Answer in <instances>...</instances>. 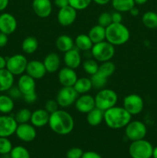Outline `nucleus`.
I'll return each mask as SVG.
<instances>
[{
    "label": "nucleus",
    "mask_w": 157,
    "mask_h": 158,
    "mask_svg": "<svg viewBox=\"0 0 157 158\" xmlns=\"http://www.w3.org/2000/svg\"><path fill=\"white\" fill-rule=\"evenodd\" d=\"M48 124L56 134L67 135L73 131L75 122L69 113L63 110H58L50 114Z\"/></svg>",
    "instance_id": "1"
},
{
    "label": "nucleus",
    "mask_w": 157,
    "mask_h": 158,
    "mask_svg": "<svg viewBox=\"0 0 157 158\" xmlns=\"http://www.w3.org/2000/svg\"><path fill=\"white\" fill-rule=\"evenodd\" d=\"M132 120V115L123 106H115L104 111V122L113 130L125 127Z\"/></svg>",
    "instance_id": "2"
},
{
    "label": "nucleus",
    "mask_w": 157,
    "mask_h": 158,
    "mask_svg": "<svg viewBox=\"0 0 157 158\" xmlns=\"http://www.w3.org/2000/svg\"><path fill=\"white\" fill-rule=\"evenodd\" d=\"M130 32L122 23H112L106 28V40L115 46H122L129 41Z\"/></svg>",
    "instance_id": "3"
},
{
    "label": "nucleus",
    "mask_w": 157,
    "mask_h": 158,
    "mask_svg": "<svg viewBox=\"0 0 157 158\" xmlns=\"http://www.w3.org/2000/svg\"><path fill=\"white\" fill-rule=\"evenodd\" d=\"M95 107L104 112L109 108L116 106L118 95L113 89L103 88L99 89L95 96Z\"/></svg>",
    "instance_id": "4"
},
{
    "label": "nucleus",
    "mask_w": 157,
    "mask_h": 158,
    "mask_svg": "<svg viewBox=\"0 0 157 158\" xmlns=\"http://www.w3.org/2000/svg\"><path fill=\"white\" fill-rule=\"evenodd\" d=\"M90 51L94 60L100 63L111 60L115 55V47L106 40L93 44Z\"/></svg>",
    "instance_id": "5"
},
{
    "label": "nucleus",
    "mask_w": 157,
    "mask_h": 158,
    "mask_svg": "<svg viewBox=\"0 0 157 158\" xmlns=\"http://www.w3.org/2000/svg\"><path fill=\"white\" fill-rule=\"evenodd\" d=\"M153 146L145 139L132 141L129 145V153L132 158H151Z\"/></svg>",
    "instance_id": "6"
},
{
    "label": "nucleus",
    "mask_w": 157,
    "mask_h": 158,
    "mask_svg": "<svg viewBox=\"0 0 157 158\" xmlns=\"http://www.w3.org/2000/svg\"><path fill=\"white\" fill-rule=\"evenodd\" d=\"M147 134V127L140 120H131L125 127V135L131 141L144 139Z\"/></svg>",
    "instance_id": "7"
},
{
    "label": "nucleus",
    "mask_w": 157,
    "mask_h": 158,
    "mask_svg": "<svg viewBox=\"0 0 157 158\" xmlns=\"http://www.w3.org/2000/svg\"><path fill=\"white\" fill-rule=\"evenodd\" d=\"M26 57L22 54H14L6 58V69L14 76H21L26 72L28 64Z\"/></svg>",
    "instance_id": "8"
},
{
    "label": "nucleus",
    "mask_w": 157,
    "mask_h": 158,
    "mask_svg": "<svg viewBox=\"0 0 157 158\" xmlns=\"http://www.w3.org/2000/svg\"><path fill=\"white\" fill-rule=\"evenodd\" d=\"M78 95L73 86H62L57 94L56 101L60 107H69L75 103Z\"/></svg>",
    "instance_id": "9"
},
{
    "label": "nucleus",
    "mask_w": 157,
    "mask_h": 158,
    "mask_svg": "<svg viewBox=\"0 0 157 158\" xmlns=\"http://www.w3.org/2000/svg\"><path fill=\"white\" fill-rule=\"evenodd\" d=\"M123 106L132 116L137 115L143 110L144 101L143 99L138 94H129L123 99Z\"/></svg>",
    "instance_id": "10"
},
{
    "label": "nucleus",
    "mask_w": 157,
    "mask_h": 158,
    "mask_svg": "<svg viewBox=\"0 0 157 158\" xmlns=\"http://www.w3.org/2000/svg\"><path fill=\"white\" fill-rule=\"evenodd\" d=\"M18 123L15 117L9 114L0 116V137H9L16 131Z\"/></svg>",
    "instance_id": "11"
},
{
    "label": "nucleus",
    "mask_w": 157,
    "mask_h": 158,
    "mask_svg": "<svg viewBox=\"0 0 157 158\" xmlns=\"http://www.w3.org/2000/svg\"><path fill=\"white\" fill-rule=\"evenodd\" d=\"M15 134L20 140L26 143L33 141L37 135L35 127L29 123L18 124Z\"/></svg>",
    "instance_id": "12"
},
{
    "label": "nucleus",
    "mask_w": 157,
    "mask_h": 158,
    "mask_svg": "<svg viewBox=\"0 0 157 158\" xmlns=\"http://www.w3.org/2000/svg\"><path fill=\"white\" fill-rule=\"evenodd\" d=\"M77 17V10L69 6L59 9L57 14L58 23L62 26H69L75 23Z\"/></svg>",
    "instance_id": "13"
},
{
    "label": "nucleus",
    "mask_w": 157,
    "mask_h": 158,
    "mask_svg": "<svg viewBox=\"0 0 157 158\" xmlns=\"http://www.w3.org/2000/svg\"><path fill=\"white\" fill-rule=\"evenodd\" d=\"M18 23L13 15L9 12H3L0 14V32L11 35L17 29Z\"/></svg>",
    "instance_id": "14"
},
{
    "label": "nucleus",
    "mask_w": 157,
    "mask_h": 158,
    "mask_svg": "<svg viewBox=\"0 0 157 158\" xmlns=\"http://www.w3.org/2000/svg\"><path fill=\"white\" fill-rule=\"evenodd\" d=\"M74 104L77 111L87 114L95 107V97L88 94H81V96L77 97Z\"/></svg>",
    "instance_id": "15"
},
{
    "label": "nucleus",
    "mask_w": 157,
    "mask_h": 158,
    "mask_svg": "<svg viewBox=\"0 0 157 158\" xmlns=\"http://www.w3.org/2000/svg\"><path fill=\"white\" fill-rule=\"evenodd\" d=\"M32 7L34 13L42 19L49 17L52 11V4L51 0H33Z\"/></svg>",
    "instance_id": "16"
},
{
    "label": "nucleus",
    "mask_w": 157,
    "mask_h": 158,
    "mask_svg": "<svg viewBox=\"0 0 157 158\" xmlns=\"http://www.w3.org/2000/svg\"><path fill=\"white\" fill-rule=\"evenodd\" d=\"M26 73V74L30 76L35 80H39L45 77L47 71H46L43 62L34 60L28 62Z\"/></svg>",
    "instance_id": "17"
},
{
    "label": "nucleus",
    "mask_w": 157,
    "mask_h": 158,
    "mask_svg": "<svg viewBox=\"0 0 157 158\" xmlns=\"http://www.w3.org/2000/svg\"><path fill=\"white\" fill-rule=\"evenodd\" d=\"M58 79L62 86H73L78 79V76L75 69L66 66L59 69Z\"/></svg>",
    "instance_id": "18"
},
{
    "label": "nucleus",
    "mask_w": 157,
    "mask_h": 158,
    "mask_svg": "<svg viewBox=\"0 0 157 158\" xmlns=\"http://www.w3.org/2000/svg\"><path fill=\"white\" fill-rule=\"evenodd\" d=\"M17 86L23 96L34 93L35 92V88H36L35 80L28 74L23 73L18 79Z\"/></svg>",
    "instance_id": "19"
},
{
    "label": "nucleus",
    "mask_w": 157,
    "mask_h": 158,
    "mask_svg": "<svg viewBox=\"0 0 157 158\" xmlns=\"http://www.w3.org/2000/svg\"><path fill=\"white\" fill-rule=\"evenodd\" d=\"M63 61L67 67L75 69L81 65L82 57L78 49L74 47L73 49L67 51L64 53Z\"/></svg>",
    "instance_id": "20"
},
{
    "label": "nucleus",
    "mask_w": 157,
    "mask_h": 158,
    "mask_svg": "<svg viewBox=\"0 0 157 158\" xmlns=\"http://www.w3.org/2000/svg\"><path fill=\"white\" fill-rule=\"evenodd\" d=\"M49 116L45 109H37L32 113L30 122L35 127H42L49 123Z\"/></svg>",
    "instance_id": "21"
},
{
    "label": "nucleus",
    "mask_w": 157,
    "mask_h": 158,
    "mask_svg": "<svg viewBox=\"0 0 157 158\" xmlns=\"http://www.w3.org/2000/svg\"><path fill=\"white\" fill-rule=\"evenodd\" d=\"M43 63H44L47 73H53L59 69L60 65H61V59L56 52H50L45 57Z\"/></svg>",
    "instance_id": "22"
},
{
    "label": "nucleus",
    "mask_w": 157,
    "mask_h": 158,
    "mask_svg": "<svg viewBox=\"0 0 157 158\" xmlns=\"http://www.w3.org/2000/svg\"><path fill=\"white\" fill-rule=\"evenodd\" d=\"M15 76L11 73L6 68L0 69V93L7 92L13 86Z\"/></svg>",
    "instance_id": "23"
},
{
    "label": "nucleus",
    "mask_w": 157,
    "mask_h": 158,
    "mask_svg": "<svg viewBox=\"0 0 157 158\" xmlns=\"http://www.w3.org/2000/svg\"><path fill=\"white\" fill-rule=\"evenodd\" d=\"M55 46L62 52H66L75 47L74 40L69 35H59L55 41Z\"/></svg>",
    "instance_id": "24"
},
{
    "label": "nucleus",
    "mask_w": 157,
    "mask_h": 158,
    "mask_svg": "<svg viewBox=\"0 0 157 158\" xmlns=\"http://www.w3.org/2000/svg\"><path fill=\"white\" fill-rule=\"evenodd\" d=\"M74 43L76 49L78 50L88 52L90 51L93 46V43L88 35V34H79L74 40Z\"/></svg>",
    "instance_id": "25"
},
{
    "label": "nucleus",
    "mask_w": 157,
    "mask_h": 158,
    "mask_svg": "<svg viewBox=\"0 0 157 158\" xmlns=\"http://www.w3.org/2000/svg\"><path fill=\"white\" fill-rule=\"evenodd\" d=\"M88 35L93 44L104 41L106 40V28L99 24L95 25L89 29Z\"/></svg>",
    "instance_id": "26"
},
{
    "label": "nucleus",
    "mask_w": 157,
    "mask_h": 158,
    "mask_svg": "<svg viewBox=\"0 0 157 158\" xmlns=\"http://www.w3.org/2000/svg\"><path fill=\"white\" fill-rule=\"evenodd\" d=\"M103 120H104V112L96 107L88 113L86 116V121L92 127L99 126L101 124Z\"/></svg>",
    "instance_id": "27"
},
{
    "label": "nucleus",
    "mask_w": 157,
    "mask_h": 158,
    "mask_svg": "<svg viewBox=\"0 0 157 158\" xmlns=\"http://www.w3.org/2000/svg\"><path fill=\"white\" fill-rule=\"evenodd\" d=\"M15 107L14 100L8 94H0V113L2 114H9Z\"/></svg>",
    "instance_id": "28"
},
{
    "label": "nucleus",
    "mask_w": 157,
    "mask_h": 158,
    "mask_svg": "<svg viewBox=\"0 0 157 158\" xmlns=\"http://www.w3.org/2000/svg\"><path fill=\"white\" fill-rule=\"evenodd\" d=\"M78 94H88L92 88L91 79L87 77H81L77 79L76 82L73 86Z\"/></svg>",
    "instance_id": "29"
},
{
    "label": "nucleus",
    "mask_w": 157,
    "mask_h": 158,
    "mask_svg": "<svg viewBox=\"0 0 157 158\" xmlns=\"http://www.w3.org/2000/svg\"><path fill=\"white\" fill-rule=\"evenodd\" d=\"M38 42L34 36H27L22 43V49L26 54H32L38 49Z\"/></svg>",
    "instance_id": "30"
},
{
    "label": "nucleus",
    "mask_w": 157,
    "mask_h": 158,
    "mask_svg": "<svg viewBox=\"0 0 157 158\" xmlns=\"http://www.w3.org/2000/svg\"><path fill=\"white\" fill-rule=\"evenodd\" d=\"M112 6L115 11L119 12H129L135 5L134 0H111Z\"/></svg>",
    "instance_id": "31"
},
{
    "label": "nucleus",
    "mask_w": 157,
    "mask_h": 158,
    "mask_svg": "<svg viewBox=\"0 0 157 158\" xmlns=\"http://www.w3.org/2000/svg\"><path fill=\"white\" fill-rule=\"evenodd\" d=\"M142 22L148 29H157V13L153 11L146 12L142 16Z\"/></svg>",
    "instance_id": "32"
},
{
    "label": "nucleus",
    "mask_w": 157,
    "mask_h": 158,
    "mask_svg": "<svg viewBox=\"0 0 157 158\" xmlns=\"http://www.w3.org/2000/svg\"><path fill=\"white\" fill-rule=\"evenodd\" d=\"M115 65L114 64V63L109 60V61L103 62V63H102L101 65H99L97 73L108 79L115 73Z\"/></svg>",
    "instance_id": "33"
},
{
    "label": "nucleus",
    "mask_w": 157,
    "mask_h": 158,
    "mask_svg": "<svg viewBox=\"0 0 157 158\" xmlns=\"http://www.w3.org/2000/svg\"><path fill=\"white\" fill-rule=\"evenodd\" d=\"M99 66V65L98 64V62L94 59H88L83 63V69L90 76L94 75L98 72Z\"/></svg>",
    "instance_id": "34"
},
{
    "label": "nucleus",
    "mask_w": 157,
    "mask_h": 158,
    "mask_svg": "<svg viewBox=\"0 0 157 158\" xmlns=\"http://www.w3.org/2000/svg\"><path fill=\"white\" fill-rule=\"evenodd\" d=\"M31 116H32V112L29 109H27V108H22V109H20L15 114L14 117H15V120L18 123V124H20V123H29L30 121Z\"/></svg>",
    "instance_id": "35"
},
{
    "label": "nucleus",
    "mask_w": 157,
    "mask_h": 158,
    "mask_svg": "<svg viewBox=\"0 0 157 158\" xmlns=\"http://www.w3.org/2000/svg\"><path fill=\"white\" fill-rule=\"evenodd\" d=\"M91 82H92V87L95 89H102L106 86V83H107V78L103 77L100 75L99 73H96L94 75L91 76Z\"/></svg>",
    "instance_id": "36"
},
{
    "label": "nucleus",
    "mask_w": 157,
    "mask_h": 158,
    "mask_svg": "<svg viewBox=\"0 0 157 158\" xmlns=\"http://www.w3.org/2000/svg\"><path fill=\"white\" fill-rule=\"evenodd\" d=\"M11 158H30L29 151L23 146H15L10 152Z\"/></svg>",
    "instance_id": "37"
},
{
    "label": "nucleus",
    "mask_w": 157,
    "mask_h": 158,
    "mask_svg": "<svg viewBox=\"0 0 157 158\" xmlns=\"http://www.w3.org/2000/svg\"><path fill=\"white\" fill-rule=\"evenodd\" d=\"M92 0H69V6L77 11L84 10L90 6Z\"/></svg>",
    "instance_id": "38"
},
{
    "label": "nucleus",
    "mask_w": 157,
    "mask_h": 158,
    "mask_svg": "<svg viewBox=\"0 0 157 158\" xmlns=\"http://www.w3.org/2000/svg\"><path fill=\"white\" fill-rule=\"evenodd\" d=\"M12 143L9 137H0V154H10Z\"/></svg>",
    "instance_id": "39"
},
{
    "label": "nucleus",
    "mask_w": 157,
    "mask_h": 158,
    "mask_svg": "<svg viewBox=\"0 0 157 158\" xmlns=\"http://www.w3.org/2000/svg\"><path fill=\"white\" fill-rule=\"evenodd\" d=\"M112 23V15L109 12H102L98 17V24L106 28Z\"/></svg>",
    "instance_id": "40"
},
{
    "label": "nucleus",
    "mask_w": 157,
    "mask_h": 158,
    "mask_svg": "<svg viewBox=\"0 0 157 158\" xmlns=\"http://www.w3.org/2000/svg\"><path fill=\"white\" fill-rule=\"evenodd\" d=\"M58 107H59V106H58L56 100H49L46 102V103H45L44 109L46 110L49 114H52V113L55 112L56 110H58Z\"/></svg>",
    "instance_id": "41"
},
{
    "label": "nucleus",
    "mask_w": 157,
    "mask_h": 158,
    "mask_svg": "<svg viewBox=\"0 0 157 158\" xmlns=\"http://www.w3.org/2000/svg\"><path fill=\"white\" fill-rule=\"evenodd\" d=\"M83 151L79 148H70L66 153V158H81Z\"/></svg>",
    "instance_id": "42"
},
{
    "label": "nucleus",
    "mask_w": 157,
    "mask_h": 158,
    "mask_svg": "<svg viewBox=\"0 0 157 158\" xmlns=\"http://www.w3.org/2000/svg\"><path fill=\"white\" fill-rule=\"evenodd\" d=\"M8 92V95L10 97H12L13 100H18L21 97H23V95L22 94L21 91L18 88V86H12Z\"/></svg>",
    "instance_id": "43"
},
{
    "label": "nucleus",
    "mask_w": 157,
    "mask_h": 158,
    "mask_svg": "<svg viewBox=\"0 0 157 158\" xmlns=\"http://www.w3.org/2000/svg\"><path fill=\"white\" fill-rule=\"evenodd\" d=\"M23 99H24L25 102L27 103L32 104V103H35L37 100V94L36 93H31L29 94H26V95L23 96Z\"/></svg>",
    "instance_id": "44"
},
{
    "label": "nucleus",
    "mask_w": 157,
    "mask_h": 158,
    "mask_svg": "<svg viewBox=\"0 0 157 158\" xmlns=\"http://www.w3.org/2000/svg\"><path fill=\"white\" fill-rule=\"evenodd\" d=\"M81 158H103L99 154L95 151H86L83 153Z\"/></svg>",
    "instance_id": "45"
},
{
    "label": "nucleus",
    "mask_w": 157,
    "mask_h": 158,
    "mask_svg": "<svg viewBox=\"0 0 157 158\" xmlns=\"http://www.w3.org/2000/svg\"><path fill=\"white\" fill-rule=\"evenodd\" d=\"M111 15H112V23H122V21H123V16H122L121 12L115 11V12H114Z\"/></svg>",
    "instance_id": "46"
},
{
    "label": "nucleus",
    "mask_w": 157,
    "mask_h": 158,
    "mask_svg": "<svg viewBox=\"0 0 157 158\" xmlns=\"http://www.w3.org/2000/svg\"><path fill=\"white\" fill-rule=\"evenodd\" d=\"M9 42V37L8 35L0 32V48H3L7 45Z\"/></svg>",
    "instance_id": "47"
},
{
    "label": "nucleus",
    "mask_w": 157,
    "mask_h": 158,
    "mask_svg": "<svg viewBox=\"0 0 157 158\" xmlns=\"http://www.w3.org/2000/svg\"><path fill=\"white\" fill-rule=\"evenodd\" d=\"M54 4L58 9H62V8L69 6V0H55L54 1Z\"/></svg>",
    "instance_id": "48"
},
{
    "label": "nucleus",
    "mask_w": 157,
    "mask_h": 158,
    "mask_svg": "<svg viewBox=\"0 0 157 158\" xmlns=\"http://www.w3.org/2000/svg\"><path fill=\"white\" fill-rule=\"evenodd\" d=\"M9 0H0V12L4 11L8 7Z\"/></svg>",
    "instance_id": "49"
},
{
    "label": "nucleus",
    "mask_w": 157,
    "mask_h": 158,
    "mask_svg": "<svg viewBox=\"0 0 157 158\" xmlns=\"http://www.w3.org/2000/svg\"><path fill=\"white\" fill-rule=\"evenodd\" d=\"M129 13H130V15H132V16H137V15H139V10L138 8L134 6V7H132V9H130Z\"/></svg>",
    "instance_id": "50"
},
{
    "label": "nucleus",
    "mask_w": 157,
    "mask_h": 158,
    "mask_svg": "<svg viewBox=\"0 0 157 158\" xmlns=\"http://www.w3.org/2000/svg\"><path fill=\"white\" fill-rule=\"evenodd\" d=\"M6 67V58L0 55V69H5Z\"/></svg>",
    "instance_id": "51"
},
{
    "label": "nucleus",
    "mask_w": 157,
    "mask_h": 158,
    "mask_svg": "<svg viewBox=\"0 0 157 158\" xmlns=\"http://www.w3.org/2000/svg\"><path fill=\"white\" fill-rule=\"evenodd\" d=\"M92 2L96 3L97 5H99V6H105V5H107L108 3L110 2L111 0H92Z\"/></svg>",
    "instance_id": "52"
},
{
    "label": "nucleus",
    "mask_w": 157,
    "mask_h": 158,
    "mask_svg": "<svg viewBox=\"0 0 157 158\" xmlns=\"http://www.w3.org/2000/svg\"><path fill=\"white\" fill-rule=\"evenodd\" d=\"M149 0H134L135 3L136 5H139V6H142V5L146 4Z\"/></svg>",
    "instance_id": "53"
},
{
    "label": "nucleus",
    "mask_w": 157,
    "mask_h": 158,
    "mask_svg": "<svg viewBox=\"0 0 157 158\" xmlns=\"http://www.w3.org/2000/svg\"><path fill=\"white\" fill-rule=\"evenodd\" d=\"M152 158H157V147L153 148V151H152Z\"/></svg>",
    "instance_id": "54"
},
{
    "label": "nucleus",
    "mask_w": 157,
    "mask_h": 158,
    "mask_svg": "<svg viewBox=\"0 0 157 158\" xmlns=\"http://www.w3.org/2000/svg\"><path fill=\"white\" fill-rule=\"evenodd\" d=\"M0 158H11L10 154H0Z\"/></svg>",
    "instance_id": "55"
}]
</instances>
